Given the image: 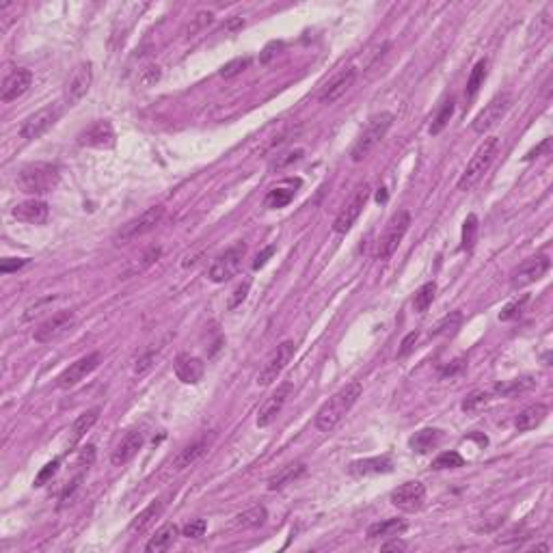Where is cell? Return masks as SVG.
<instances>
[{"mask_svg":"<svg viewBox=\"0 0 553 553\" xmlns=\"http://www.w3.org/2000/svg\"><path fill=\"white\" fill-rule=\"evenodd\" d=\"M361 392H363V387L357 380L348 382L346 387H342L338 394H333L318 409V413H316V428L320 432H331V430H333L344 419V415L355 407V402L359 400Z\"/></svg>","mask_w":553,"mask_h":553,"instance_id":"obj_1","label":"cell"},{"mask_svg":"<svg viewBox=\"0 0 553 553\" xmlns=\"http://www.w3.org/2000/svg\"><path fill=\"white\" fill-rule=\"evenodd\" d=\"M59 167L50 162H33L22 167L16 176V184L26 195H43L57 188L59 184Z\"/></svg>","mask_w":553,"mask_h":553,"instance_id":"obj_2","label":"cell"},{"mask_svg":"<svg viewBox=\"0 0 553 553\" xmlns=\"http://www.w3.org/2000/svg\"><path fill=\"white\" fill-rule=\"evenodd\" d=\"M497 149H500V139L497 136L484 139V143L476 149V154L467 162V167L458 180V190H469L482 180V176L490 169V164L497 156Z\"/></svg>","mask_w":553,"mask_h":553,"instance_id":"obj_3","label":"cell"},{"mask_svg":"<svg viewBox=\"0 0 553 553\" xmlns=\"http://www.w3.org/2000/svg\"><path fill=\"white\" fill-rule=\"evenodd\" d=\"M392 124H394V115H392V113H380V115L372 117L370 124L365 126V130L359 134V139L355 141V145H353V149H350L353 162L365 160V158L372 154V149L385 139V134L390 132Z\"/></svg>","mask_w":553,"mask_h":553,"instance_id":"obj_4","label":"cell"},{"mask_svg":"<svg viewBox=\"0 0 553 553\" xmlns=\"http://www.w3.org/2000/svg\"><path fill=\"white\" fill-rule=\"evenodd\" d=\"M162 218H164V208L162 205H154V208L145 210L143 214H139L136 218L128 220L126 225H122V230L115 234L113 242L115 245H128V242H132V240L154 232L160 225Z\"/></svg>","mask_w":553,"mask_h":553,"instance_id":"obj_5","label":"cell"},{"mask_svg":"<svg viewBox=\"0 0 553 553\" xmlns=\"http://www.w3.org/2000/svg\"><path fill=\"white\" fill-rule=\"evenodd\" d=\"M245 255H247V245H242V242L234 245L232 249H227L223 255H218V257L210 264V268H208V279H210L212 284H225V281H230L232 276H236V272L240 270Z\"/></svg>","mask_w":553,"mask_h":553,"instance_id":"obj_6","label":"cell"},{"mask_svg":"<svg viewBox=\"0 0 553 553\" xmlns=\"http://www.w3.org/2000/svg\"><path fill=\"white\" fill-rule=\"evenodd\" d=\"M409 225H411V214L407 210H400V212H396L392 216V220L387 223V230L380 236L378 247H376V257L378 259H387V257L394 255V251L402 242L404 234L409 232Z\"/></svg>","mask_w":553,"mask_h":553,"instance_id":"obj_7","label":"cell"},{"mask_svg":"<svg viewBox=\"0 0 553 553\" xmlns=\"http://www.w3.org/2000/svg\"><path fill=\"white\" fill-rule=\"evenodd\" d=\"M61 117V106L59 104H50V106H43L39 108L37 113L28 115L22 126H20V139L24 141H35L39 139L41 134H45L54 124L59 122Z\"/></svg>","mask_w":553,"mask_h":553,"instance_id":"obj_8","label":"cell"},{"mask_svg":"<svg viewBox=\"0 0 553 553\" xmlns=\"http://www.w3.org/2000/svg\"><path fill=\"white\" fill-rule=\"evenodd\" d=\"M74 324H76V313L74 311H57L54 316H50L48 320H43L33 331V340L39 342V344L57 342L59 338L70 333V331L74 328Z\"/></svg>","mask_w":553,"mask_h":553,"instance_id":"obj_9","label":"cell"},{"mask_svg":"<svg viewBox=\"0 0 553 553\" xmlns=\"http://www.w3.org/2000/svg\"><path fill=\"white\" fill-rule=\"evenodd\" d=\"M510 104H512V95H510L508 91L497 93V95L480 110L478 117L473 119V132H476V134H484V132H488L493 126L500 124L502 117L508 113Z\"/></svg>","mask_w":553,"mask_h":553,"instance_id":"obj_10","label":"cell"},{"mask_svg":"<svg viewBox=\"0 0 553 553\" xmlns=\"http://www.w3.org/2000/svg\"><path fill=\"white\" fill-rule=\"evenodd\" d=\"M367 199H370V186L367 184H359L355 188V193L348 197V201L344 203V208L340 210V214L335 216V223H333V232L335 234H346L355 225V220L363 212Z\"/></svg>","mask_w":553,"mask_h":553,"instance_id":"obj_11","label":"cell"},{"mask_svg":"<svg viewBox=\"0 0 553 553\" xmlns=\"http://www.w3.org/2000/svg\"><path fill=\"white\" fill-rule=\"evenodd\" d=\"M292 357H294V342H290V340L281 342L279 346L272 350V355L266 359L264 367H262V372L257 376V385H262V387L272 385L276 378H279V374L288 367Z\"/></svg>","mask_w":553,"mask_h":553,"instance_id":"obj_12","label":"cell"},{"mask_svg":"<svg viewBox=\"0 0 553 553\" xmlns=\"http://www.w3.org/2000/svg\"><path fill=\"white\" fill-rule=\"evenodd\" d=\"M551 262L547 255H536V257H530L525 259L510 276V288L512 290H521V288H527L532 284H536L538 279H542V276L547 274Z\"/></svg>","mask_w":553,"mask_h":553,"instance_id":"obj_13","label":"cell"},{"mask_svg":"<svg viewBox=\"0 0 553 553\" xmlns=\"http://www.w3.org/2000/svg\"><path fill=\"white\" fill-rule=\"evenodd\" d=\"M100 363H102V353H89L80 357L78 361H74L70 367L63 370V374L57 378V387L59 390H72L80 380H85Z\"/></svg>","mask_w":553,"mask_h":553,"instance_id":"obj_14","label":"cell"},{"mask_svg":"<svg viewBox=\"0 0 553 553\" xmlns=\"http://www.w3.org/2000/svg\"><path fill=\"white\" fill-rule=\"evenodd\" d=\"M426 500V486L417 480L404 482L400 484L394 493H392V504L402 510V512H417L422 510Z\"/></svg>","mask_w":553,"mask_h":553,"instance_id":"obj_15","label":"cell"},{"mask_svg":"<svg viewBox=\"0 0 553 553\" xmlns=\"http://www.w3.org/2000/svg\"><path fill=\"white\" fill-rule=\"evenodd\" d=\"M292 382H281L279 387H276V392L270 396V398H266V402L259 407V411H257V426L259 428H266V426H270L274 419H276V415L281 413V409L286 407V402H288V398L292 396Z\"/></svg>","mask_w":553,"mask_h":553,"instance_id":"obj_16","label":"cell"},{"mask_svg":"<svg viewBox=\"0 0 553 553\" xmlns=\"http://www.w3.org/2000/svg\"><path fill=\"white\" fill-rule=\"evenodd\" d=\"M91 82H93V65L91 63L76 65V70L72 72V76L65 82V102L70 106L78 104L91 89Z\"/></svg>","mask_w":553,"mask_h":553,"instance_id":"obj_17","label":"cell"},{"mask_svg":"<svg viewBox=\"0 0 553 553\" xmlns=\"http://www.w3.org/2000/svg\"><path fill=\"white\" fill-rule=\"evenodd\" d=\"M357 80V70L355 68H346L340 74H335L331 78L318 93V102L320 104H335L342 95H346V91L355 85Z\"/></svg>","mask_w":553,"mask_h":553,"instance_id":"obj_18","label":"cell"},{"mask_svg":"<svg viewBox=\"0 0 553 553\" xmlns=\"http://www.w3.org/2000/svg\"><path fill=\"white\" fill-rule=\"evenodd\" d=\"M78 143L85 147H97V149H108L115 145V130L113 124L100 119L95 124H91L89 128H85L78 134Z\"/></svg>","mask_w":553,"mask_h":553,"instance_id":"obj_19","label":"cell"},{"mask_svg":"<svg viewBox=\"0 0 553 553\" xmlns=\"http://www.w3.org/2000/svg\"><path fill=\"white\" fill-rule=\"evenodd\" d=\"M212 441H214V432L203 434L201 439H197V441H193V444H188L184 450L178 452V456H176L173 463H171V469H173V471H184V469L193 467V465L210 450Z\"/></svg>","mask_w":553,"mask_h":553,"instance_id":"obj_20","label":"cell"},{"mask_svg":"<svg viewBox=\"0 0 553 553\" xmlns=\"http://www.w3.org/2000/svg\"><path fill=\"white\" fill-rule=\"evenodd\" d=\"M31 85H33V74H31V70L18 68V70H14L11 74H7V78H5V82H3V91H0V100H3L5 104H9V102L22 97V95L31 89Z\"/></svg>","mask_w":553,"mask_h":553,"instance_id":"obj_21","label":"cell"},{"mask_svg":"<svg viewBox=\"0 0 553 553\" xmlns=\"http://www.w3.org/2000/svg\"><path fill=\"white\" fill-rule=\"evenodd\" d=\"M145 444V434L141 430H130L122 436V441L117 444V448L113 450V456H110V463H113L115 467H122L126 463H130L139 450L143 448Z\"/></svg>","mask_w":553,"mask_h":553,"instance_id":"obj_22","label":"cell"},{"mask_svg":"<svg viewBox=\"0 0 553 553\" xmlns=\"http://www.w3.org/2000/svg\"><path fill=\"white\" fill-rule=\"evenodd\" d=\"M11 216L28 225H43L50 216V205L41 199H28L11 208Z\"/></svg>","mask_w":553,"mask_h":553,"instance_id":"obj_23","label":"cell"},{"mask_svg":"<svg viewBox=\"0 0 553 553\" xmlns=\"http://www.w3.org/2000/svg\"><path fill=\"white\" fill-rule=\"evenodd\" d=\"M348 471L353 476L365 478V476H378V473H390L394 471V461L392 456H374V458H363L350 463Z\"/></svg>","mask_w":553,"mask_h":553,"instance_id":"obj_24","label":"cell"},{"mask_svg":"<svg viewBox=\"0 0 553 553\" xmlns=\"http://www.w3.org/2000/svg\"><path fill=\"white\" fill-rule=\"evenodd\" d=\"M205 365L201 359L190 357V355H182L176 363V376L184 382V385H197L203 378Z\"/></svg>","mask_w":553,"mask_h":553,"instance_id":"obj_25","label":"cell"},{"mask_svg":"<svg viewBox=\"0 0 553 553\" xmlns=\"http://www.w3.org/2000/svg\"><path fill=\"white\" fill-rule=\"evenodd\" d=\"M299 186H301V180H286L284 184L274 186L272 190H268V195H266V199H264L266 208H272V210L286 208V205L294 199Z\"/></svg>","mask_w":553,"mask_h":553,"instance_id":"obj_26","label":"cell"},{"mask_svg":"<svg viewBox=\"0 0 553 553\" xmlns=\"http://www.w3.org/2000/svg\"><path fill=\"white\" fill-rule=\"evenodd\" d=\"M547 415H549V409H547L544 404L536 402V404H530L527 409H523V411L517 415L515 426H517L519 432H527V430L538 428V426L547 419Z\"/></svg>","mask_w":553,"mask_h":553,"instance_id":"obj_27","label":"cell"},{"mask_svg":"<svg viewBox=\"0 0 553 553\" xmlns=\"http://www.w3.org/2000/svg\"><path fill=\"white\" fill-rule=\"evenodd\" d=\"M178 536H180V527H178V525H173V523L162 525V527L151 536V540L145 544V551H147V553L167 551L169 547H173V542L178 540Z\"/></svg>","mask_w":553,"mask_h":553,"instance_id":"obj_28","label":"cell"},{"mask_svg":"<svg viewBox=\"0 0 553 553\" xmlns=\"http://www.w3.org/2000/svg\"><path fill=\"white\" fill-rule=\"evenodd\" d=\"M439 444H441V430H436V428H424V430L415 432V434L409 439L411 450L417 452V454H428V452H432Z\"/></svg>","mask_w":553,"mask_h":553,"instance_id":"obj_29","label":"cell"},{"mask_svg":"<svg viewBox=\"0 0 553 553\" xmlns=\"http://www.w3.org/2000/svg\"><path fill=\"white\" fill-rule=\"evenodd\" d=\"M164 506H167V502L162 500H154L145 510H141L136 517H134V521L130 523V532H134V534H141V532H145L160 515H162V510H164Z\"/></svg>","mask_w":553,"mask_h":553,"instance_id":"obj_30","label":"cell"},{"mask_svg":"<svg viewBox=\"0 0 553 553\" xmlns=\"http://www.w3.org/2000/svg\"><path fill=\"white\" fill-rule=\"evenodd\" d=\"M305 473V463H292V465H286L281 467L279 471H276L270 480H268V488L270 490H279L284 488L286 484L294 482L296 478H301Z\"/></svg>","mask_w":553,"mask_h":553,"instance_id":"obj_31","label":"cell"},{"mask_svg":"<svg viewBox=\"0 0 553 553\" xmlns=\"http://www.w3.org/2000/svg\"><path fill=\"white\" fill-rule=\"evenodd\" d=\"M404 530H407V523L402 519H385V521L367 527V538H396Z\"/></svg>","mask_w":553,"mask_h":553,"instance_id":"obj_32","label":"cell"},{"mask_svg":"<svg viewBox=\"0 0 553 553\" xmlns=\"http://www.w3.org/2000/svg\"><path fill=\"white\" fill-rule=\"evenodd\" d=\"M486 72H488V61H486V59H482V61H478V63L473 65V70H471V74H469V80H467V87H465V100H467V102H471V100L478 95V91L484 87Z\"/></svg>","mask_w":553,"mask_h":553,"instance_id":"obj_33","label":"cell"},{"mask_svg":"<svg viewBox=\"0 0 553 553\" xmlns=\"http://www.w3.org/2000/svg\"><path fill=\"white\" fill-rule=\"evenodd\" d=\"M266 517H268V512H266L264 506H253V508H249V510L236 515L234 523H236V527H240V530H255V527L264 525Z\"/></svg>","mask_w":553,"mask_h":553,"instance_id":"obj_34","label":"cell"},{"mask_svg":"<svg viewBox=\"0 0 553 553\" xmlns=\"http://www.w3.org/2000/svg\"><path fill=\"white\" fill-rule=\"evenodd\" d=\"M534 387V378L525 376V378H515V380H508V382H500L495 385V394L497 396H515V394H523L527 390H532Z\"/></svg>","mask_w":553,"mask_h":553,"instance_id":"obj_35","label":"cell"},{"mask_svg":"<svg viewBox=\"0 0 553 553\" xmlns=\"http://www.w3.org/2000/svg\"><path fill=\"white\" fill-rule=\"evenodd\" d=\"M97 419H100V409H89V411H85V413L74 422V426H72V441H80V439L95 426Z\"/></svg>","mask_w":553,"mask_h":553,"instance_id":"obj_36","label":"cell"},{"mask_svg":"<svg viewBox=\"0 0 553 553\" xmlns=\"http://www.w3.org/2000/svg\"><path fill=\"white\" fill-rule=\"evenodd\" d=\"M454 108H456L454 97H450V100L444 102V106H441V110H439V115L434 117V122H432V126H430V134H432V136H436V134L444 132V128L450 124V119H452V115H454Z\"/></svg>","mask_w":553,"mask_h":553,"instance_id":"obj_37","label":"cell"},{"mask_svg":"<svg viewBox=\"0 0 553 553\" xmlns=\"http://www.w3.org/2000/svg\"><path fill=\"white\" fill-rule=\"evenodd\" d=\"M160 255H162V249H160V247H151V249H147V251L141 255V259L124 272V276L128 279V276H132V274H139V272L147 270L149 266H154V264L160 259Z\"/></svg>","mask_w":553,"mask_h":553,"instance_id":"obj_38","label":"cell"},{"mask_svg":"<svg viewBox=\"0 0 553 553\" xmlns=\"http://www.w3.org/2000/svg\"><path fill=\"white\" fill-rule=\"evenodd\" d=\"M461 322H463V313L461 311H452L450 316H446L444 320H439V324L434 326V331L430 335H434V338H439V335H452V333H456V328L461 326Z\"/></svg>","mask_w":553,"mask_h":553,"instance_id":"obj_39","label":"cell"},{"mask_svg":"<svg viewBox=\"0 0 553 553\" xmlns=\"http://www.w3.org/2000/svg\"><path fill=\"white\" fill-rule=\"evenodd\" d=\"M434 294H436V286H434V281L424 284V286L417 290L415 299H413V307H415V311H417V313L428 311V307H430L432 301H434Z\"/></svg>","mask_w":553,"mask_h":553,"instance_id":"obj_40","label":"cell"},{"mask_svg":"<svg viewBox=\"0 0 553 553\" xmlns=\"http://www.w3.org/2000/svg\"><path fill=\"white\" fill-rule=\"evenodd\" d=\"M465 465V458L458 452H441L434 461H432V469H458Z\"/></svg>","mask_w":553,"mask_h":553,"instance_id":"obj_41","label":"cell"},{"mask_svg":"<svg viewBox=\"0 0 553 553\" xmlns=\"http://www.w3.org/2000/svg\"><path fill=\"white\" fill-rule=\"evenodd\" d=\"M303 149H290V151H284V154H279L276 156L272 162H270V171H284V169H288L290 164H294V162H299L301 158H303Z\"/></svg>","mask_w":553,"mask_h":553,"instance_id":"obj_42","label":"cell"},{"mask_svg":"<svg viewBox=\"0 0 553 553\" xmlns=\"http://www.w3.org/2000/svg\"><path fill=\"white\" fill-rule=\"evenodd\" d=\"M476 238H478V216L469 214L463 223V249L471 251L476 245Z\"/></svg>","mask_w":553,"mask_h":553,"instance_id":"obj_43","label":"cell"},{"mask_svg":"<svg viewBox=\"0 0 553 553\" xmlns=\"http://www.w3.org/2000/svg\"><path fill=\"white\" fill-rule=\"evenodd\" d=\"M490 396L486 392H471L465 400H463V411L465 413H478L480 409H484L488 404Z\"/></svg>","mask_w":553,"mask_h":553,"instance_id":"obj_44","label":"cell"},{"mask_svg":"<svg viewBox=\"0 0 553 553\" xmlns=\"http://www.w3.org/2000/svg\"><path fill=\"white\" fill-rule=\"evenodd\" d=\"M249 65H251L249 57H238V59H234V61H230V63H225L223 68H220V76H223V78H234V76L242 74Z\"/></svg>","mask_w":553,"mask_h":553,"instance_id":"obj_45","label":"cell"},{"mask_svg":"<svg viewBox=\"0 0 553 553\" xmlns=\"http://www.w3.org/2000/svg\"><path fill=\"white\" fill-rule=\"evenodd\" d=\"M527 301H530V296H527V294H523L521 299H517V301L508 303V305H506V307L500 311V320L508 322V320H512V318L521 316V311H523V307L527 305Z\"/></svg>","mask_w":553,"mask_h":553,"instance_id":"obj_46","label":"cell"},{"mask_svg":"<svg viewBox=\"0 0 553 553\" xmlns=\"http://www.w3.org/2000/svg\"><path fill=\"white\" fill-rule=\"evenodd\" d=\"M205 530H208V523L203 519H193V521H188L182 527V536H186V538H201L205 534Z\"/></svg>","mask_w":553,"mask_h":553,"instance_id":"obj_47","label":"cell"},{"mask_svg":"<svg viewBox=\"0 0 553 553\" xmlns=\"http://www.w3.org/2000/svg\"><path fill=\"white\" fill-rule=\"evenodd\" d=\"M212 20H214V14H212V11H199V14L193 18L190 26H188V35H195L197 31L205 28L208 24H212Z\"/></svg>","mask_w":553,"mask_h":553,"instance_id":"obj_48","label":"cell"},{"mask_svg":"<svg viewBox=\"0 0 553 553\" xmlns=\"http://www.w3.org/2000/svg\"><path fill=\"white\" fill-rule=\"evenodd\" d=\"M141 85L143 87H151L160 80V68L158 65H147L145 70H141V76H139Z\"/></svg>","mask_w":553,"mask_h":553,"instance_id":"obj_49","label":"cell"},{"mask_svg":"<svg viewBox=\"0 0 553 553\" xmlns=\"http://www.w3.org/2000/svg\"><path fill=\"white\" fill-rule=\"evenodd\" d=\"M417 340H419V333H417V331H413V333H409V335L402 340V344H400L398 359H404L407 355H411V353L415 350V344H417Z\"/></svg>","mask_w":553,"mask_h":553,"instance_id":"obj_50","label":"cell"},{"mask_svg":"<svg viewBox=\"0 0 553 553\" xmlns=\"http://www.w3.org/2000/svg\"><path fill=\"white\" fill-rule=\"evenodd\" d=\"M28 264V259H24V257H7V259H3L0 262V272H5V274H9V272H14V270H20V268H24Z\"/></svg>","mask_w":553,"mask_h":553,"instance_id":"obj_51","label":"cell"},{"mask_svg":"<svg viewBox=\"0 0 553 553\" xmlns=\"http://www.w3.org/2000/svg\"><path fill=\"white\" fill-rule=\"evenodd\" d=\"M249 288H251V284L249 281H245L236 292H234V296H232V301H230V309H236L245 299H247V294H249Z\"/></svg>","mask_w":553,"mask_h":553,"instance_id":"obj_52","label":"cell"},{"mask_svg":"<svg viewBox=\"0 0 553 553\" xmlns=\"http://www.w3.org/2000/svg\"><path fill=\"white\" fill-rule=\"evenodd\" d=\"M154 359H156V355L154 353H147V355H143L139 361H136V365H134V374H145L151 365H154Z\"/></svg>","mask_w":553,"mask_h":553,"instance_id":"obj_53","label":"cell"},{"mask_svg":"<svg viewBox=\"0 0 553 553\" xmlns=\"http://www.w3.org/2000/svg\"><path fill=\"white\" fill-rule=\"evenodd\" d=\"M57 467H59V461H52V463H48V465H45V469H43V471L37 476L35 484H37V486H41V484H43L48 478H52L54 473H57Z\"/></svg>","mask_w":553,"mask_h":553,"instance_id":"obj_54","label":"cell"},{"mask_svg":"<svg viewBox=\"0 0 553 553\" xmlns=\"http://www.w3.org/2000/svg\"><path fill=\"white\" fill-rule=\"evenodd\" d=\"M245 18H230L227 22H225V26H223V31L225 33H236V31H240V28H245Z\"/></svg>","mask_w":553,"mask_h":553,"instance_id":"obj_55","label":"cell"},{"mask_svg":"<svg viewBox=\"0 0 553 553\" xmlns=\"http://www.w3.org/2000/svg\"><path fill=\"white\" fill-rule=\"evenodd\" d=\"M549 147H551V139H544V141H542V143H540L536 149H532V151L525 156V160H534V158H538L542 151H549Z\"/></svg>","mask_w":553,"mask_h":553,"instance_id":"obj_56","label":"cell"},{"mask_svg":"<svg viewBox=\"0 0 553 553\" xmlns=\"http://www.w3.org/2000/svg\"><path fill=\"white\" fill-rule=\"evenodd\" d=\"M272 253H274V247H266V249H264V251L257 255V259L253 262V268H255V270H257V268H262V266L268 262V257H270Z\"/></svg>","mask_w":553,"mask_h":553,"instance_id":"obj_57","label":"cell"},{"mask_svg":"<svg viewBox=\"0 0 553 553\" xmlns=\"http://www.w3.org/2000/svg\"><path fill=\"white\" fill-rule=\"evenodd\" d=\"M380 549H382V551H404V549H407V542H402V540H392V542H385Z\"/></svg>","mask_w":553,"mask_h":553,"instance_id":"obj_58","label":"cell"},{"mask_svg":"<svg viewBox=\"0 0 553 553\" xmlns=\"http://www.w3.org/2000/svg\"><path fill=\"white\" fill-rule=\"evenodd\" d=\"M376 201H387V193H385V188H380V190H378V195H376Z\"/></svg>","mask_w":553,"mask_h":553,"instance_id":"obj_59","label":"cell"}]
</instances>
